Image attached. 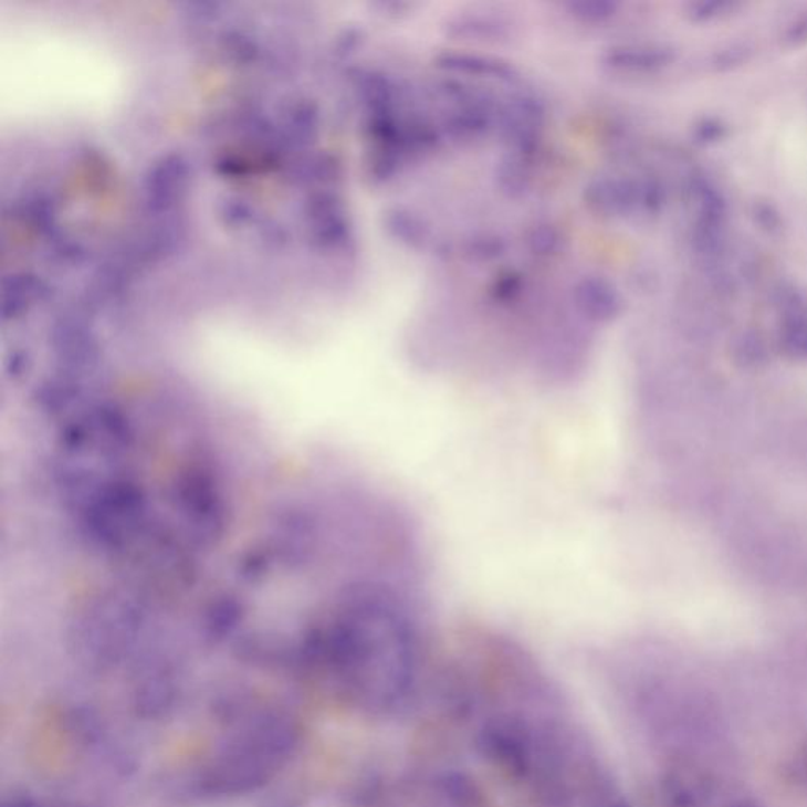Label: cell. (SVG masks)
Wrapping results in <instances>:
<instances>
[{"label":"cell","instance_id":"6da1fadb","mask_svg":"<svg viewBox=\"0 0 807 807\" xmlns=\"http://www.w3.org/2000/svg\"><path fill=\"white\" fill-rule=\"evenodd\" d=\"M425 705L428 807H623L572 699L505 632L465 623L440 638Z\"/></svg>","mask_w":807,"mask_h":807},{"label":"cell","instance_id":"7a4b0ae2","mask_svg":"<svg viewBox=\"0 0 807 807\" xmlns=\"http://www.w3.org/2000/svg\"><path fill=\"white\" fill-rule=\"evenodd\" d=\"M546 124V106L531 92L510 96L506 105H500L497 132L509 144L511 154L532 158L542 146Z\"/></svg>","mask_w":807,"mask_h":807},{"label":"cell","instance_id":"3957f363","mask_svg":"<svg viewBox=\"0 0 807 807\" xmlns=\"http://www.w3.org/2000/svg\"><path fill=\"white\" fill-rule=\"evenodd\" d=\"M585 209L602 220H617L642 209V181L623 177H591L583 188Z\"/></svg>","mask_w":807,"mask_h":807},{"label":"cell","instance_id":"277c9868","mask_svg":"<svg viewBox=\"0 0 807 807\" xmlns=\"http://www.w3.org/2000/svg\"><path fill=\"white\" fill-rule=\"evenodd\" d=\"M572 300L574 311L587 327L610 324L623 311L620 291L609 280L598 275L577 280L573 286Z\"/></svg>","mask_w":807,"mask_h":807},{"label":"cell","instance_id":"5b68a950","mask_svg":"<svg viewBox=\"0 0 807 807\" xmlns=\"http://www.w3.org/2000/svg\"><path fill=\"white\" fill-rule=\"evenodd\" d=\"M436 65L447 75L453 77H472V80L489 81V83L517 84L521 80L520 70L511 62L494 55L469 53V51H443L437 54Z\"/></svg>","mask_w":807,"mask_h":807},{"label":"cell","instance_id":"8992f818","mask_svg":"<svg viewBox=\"0 0 807 807\" xmlns=\"http://www.w3.org/2000/svg\"><path fill=\"white\" fill-rule=\"evenodd\" d=\"M448 36L468 42L500 43L511 35V24L503 17L492 13H461L451 17L443 25Z\"/></svg>","mask_w":807,"mask_h":807},{"label":"cell","instance_id":"52a82bcc","mask_svg":"<svg viewBox=\"0 0 807 807\" xmlns=\"http://www.w3.org/2000/svg\"><path fill=\"white\" fill-rule=\"evenodd\" d=\"M382 221L387 235L407 250H425L431 243V226L412 209L404 206L390 207L384 213Z\"/></svg>","mask_w":807,"mask_h":807},{"label":"cell","instance_id":"ba28073f","mask_svg":"<svg viewBox=\"0 0 807 807\" xmlns=\"http://www.w3.org/2000/svg\"><path fill=\"white\" fill-rule=\"evenodd\" d=\"M664 51L657 48L636 46V44H617L607 48L599 57V64L612 72L635 73L647 72L664 64Z\"/></svg>","mask_w":807,"mask_h":807},{"label":"cell","instance_id":"9c48e42d","mask_svg":"<svg viewBox=\"0 0 807 807\" xmlns=\"http://www.w3.org/2000/svg\"><path fill=\"white\" fill-rule=\"evenodd\" d=\"M494 180L499 191L510 199H520L532 187L531 158L510 154L495 166Z\"/></svg>","mask_w":807,"mask_h":807},{"label":"cell","instance_id":"30bf717a","mask_svg":"<svg viewBox=\"0 0 807 807\" xmlns=\"http://www.w3.org/2000/svg\"><path fill=\"white\" fill-rule=\"evenodd\" d=\"M360 87L371 114L398 113L399 88L394 77L380 72H369L361 77Z\"/></svg>","mask_w":807,"mask_h":807},{"label":"cell","instance_id":"8fae6325","mask_svg":"<svg viewBox=\"0 0 807 807\" xmlns=\"http://www.w3.org/2000/svg\"><path fill=\"white\" fill-rule=\"evenodd\" d=\"M525 250L536 259H554L564 253L565 232L551 221H536L525 231Z\"/></svg>","mask_w":807,"mask_h":807},{"label":"cell","instance_id":"7c38bea8","mask_svg":"<svg viewBox=\"0 0 807 807\" xmlns=\"http://www.w3.org/2000/svg\"><path fill=\"white\" fill-rule=\"evenodd\" d=\"M565 9L574 20L587 25H601L616 17L618 6L610 0H572Z\"/></svg>","mask_w":807,"mask_h":807},{"label":"cell","instance_id":"4fadbf2b","mask_svg":"<svg viewBox=\"0 0 807 807\" xmlns=\"http://www.w3.org/2000/svg\"><path fill=\"white\" fill-rule=\"evenodd\" d=\"M506 253V243L502 237L491 232L473 234L465 242V254L473 262H492L503 258Z\"/></svg>","mask_w":807,"mask_h":807},{"label":"cell","instance_id":"5bb4252c","mask_svg":"<svg viewBox=\"0 0 807 807\" xmlns=\"http://www.w3.org/2000/svg\"><path fill=\"white\" fill-rule=\"evenodd\" d=\"M524 286L525 281L522 273L517 270H506L492 281L489 294H491L492 302L500 306H509L521 298Z\"/></svg>","mask_w":807,"mask_h":807}]
</instances>
